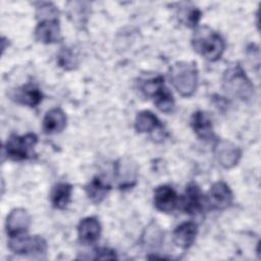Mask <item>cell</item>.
<instances>
[{
	"instance_id": "obj_24",
	"label": "cell",
	"mask_w": 261,
	"mask_h": 261,
	"mask_svg": "<svg viewBox=\"0 0 261 261\" xmlns=\"http://www.w3.org/2000/svg\"><path fill=\"white\" fill-rule=\"evenodd\" d=\"M58 64L65 70H72L79 65V58L75 53L68 47H62L57 55Z\"/></svg>"
},
{
	"instance_id": "obj_1",
	"label": "cell",
	"mask_w": 261,
	"mask_h": 261,
	"mask_svg": "<svg viewBox=\"0 0 261 261\" xmlns=\"http://www.w3.org/2000/svg\"><path fill=\"white\" fill-rule=\"evenodd\" d=\"M194 50L208 61L218 60L224 51L225 44L221 36L207 25L198 27L192 37Z\"/></svg>"
},
{
	"instance_id": "obj_11",
	"label": "cell",
	"mask_w": 261,
	"mask_h": 261,
	"mask_svg": "<svg viewBox=\"0 0 261 261\" xmlns=\"http://www.w3.org/2000/svg\"><path fill=\"white\" fill-rule=\"evenodd\" d=\"M153 201L156 209L165 213L172 212L178 203L175 191L167 185H161L155 189Z\"/></svg>"
},
{
	"instance_id": "obj_20",
	"label": "cell",
	"mask_w": 261,
	"mask_h": 261,
	"mask_svg": "<svg viewBox=\"0 0 261 261\" xmlns=\"http://www.w3.org/2000/svg\"><path fill=\"white\" fill-rule=\"evenodd\" d=\"M72 186L67 182L56 184L51 191L50 200L54 208L64 209L70 201Z\"/></svg>"
},
{
	"instance_id": "obj_3",
	"label": "cell",
	"mask_w": 261,
	"mask_h": 261,
	"mask_svg": "<svg viewBox=\"0 0 261 261\" xmlns=\"http://www.w3.org/2000/svg\"><path fill=\"white\" fill-rule=\"evenodd\" d=\"M169 80L182 97H191L198 85V69L194 62L177 61L169 68Z\"/></svg>"
},
{
	"instance_id": "obj_6",
	"label": "cell",
	"mask_w": 261,
	"mask_h": 261,
	"mask_svg": "<svg viewBox=\"0 0 261 261\" xmlns=\"http://www.w3.org/2000/svg\"><path fill=\"white\" fill-rule=\"evenodd\" d=\"M139 166L130 157H121L114 164V177L120 190L133 188L138 180Z\"/></svg>"
},
{
	"instance_id": "obj_21",
	"label": "cell",
	"mask_w": 261,
	"mask_h": 261,
	"mask_svg": "<svg viewBox=\"0 0 261 261\" xmlns=\"http://www.w3.org/2000/svg\"><path fill=\"white\" fill-rule=\"evenodd\" d=\"M163 231L158 224L151 222L144 230L142 234V244L145 248L150 250H156L161 247L163 242Z\"/></svg>"
},
{
	"instance_id": "obj_2",
	"label": "cell",
	"mask_w": 261,
	"mask_h": 261,
	"mask_svg": "<svg viewBox=\"0 0 261 261\" xmlns=\"http://www.w3.org/2000/svg\"><path fill=\"white\" fill-rule=\"evenodd\" d=\"M222 87L229 96L242 101H248L254 96V86L239 63L224 70Z\"/></svg>"
},
{
	"instance_id": "obj_15",
	"label": "cell",
	"mask_w": 261,
	"mask_h": 261,
	"mask_svg": "<svg viewBox=\"0 0 261 261\" xmlns=\"http://www.w3.org/2000/svg\"><path fill=\"white\" fill-rule=\"evenodd\" d=\"M191 125L198 138L209 141L214 137L213 124L210 116L204 111H197L191 117Z\"/></svg>"
},
{
	"instance_id": "obj_12",
	"label": "cell",
	"mask_w": 261,
	"mask_h": 261,
	"mask_svg": "<svg viewBox=\"0 0 261 261\" xmlns=\"http://www.w3.org/2000/svg\"><path fill=\"white\" fill-rule=\"evenodd\" d=\"M199 186L191 182L180 199V207L188 214H197L203 208V197Z\"/></svg>"
},
{
	"instance_id": "obj_26",
	"label": "cell",
	"mask_w": 261,
	"mask_h": 261,
	"mask_svg": "<svg viewBox=\"0 0 261 261\" xmlns=\"http://www.w3.org/2000/svg\"><path fill=\"white\" fill-rule=\"evenodd\" d=\"M116 254L109 248H101L96 251L95 259H116Z\"/></svg>"
},
{
	"instance_id": "obj_8",
	"label": "cell",
	"mask_w": 261,
	"mask_h": 261,
	"mask_svg": "<svg viewBox=\"0 0 261 261\" xmlns=\"http://www.w3.org/2000/svg\"><path fill=\"white\" fill-rule=\"evenodd\" d=\"M31 225V216L23 208L12 209L6 218V232L10 238L24 234Z\"/></svg>"
},
{
	"instance_id": "obj_16",
	"label": "cell",
	"mask_w": 261,
	"mask_h": 261,
	"mask_svg": "<svg viewBox=\"0 0 261 261\" xmlns=\"http://www.w3.org/2000/svg\"><path fill=\"white\" fill-rule=\"evenodd\" d=\"M77 234L82 243H95L101 234V224L96 217H86L77 225Z\"/></svg>"
},
{
	"instance_id": "obj_14",
	"label": "cell",
	"mask_w": 261,
	"mask_h": 261,
	"mask_svg": "<svg viewBox=\"0 0 261 261\" xmlns=\"http://www.w3.org/2000/svg\"><path fill=\"white\" fill-rule=\"evenodd\" d=\"M197 233L198 225L193 221H187L175 227L172 232V239L177 247L189 249L194 244Z\"/></svg>"
},
{
	"instance_id": "obj_23",
	"label": "cell",
	"mask_w": 261,
	"mask_h": 261,
	"mask_svg": "<svg viewBox=\"0 0 261 261\" xmlns=\"http://www.w3.org/2000/svg\"><path fill=\"white\" fill-rule=\"evenodd\" d=\"M201 11L197 7L190 6L189 4H186L185 6H179V9L177 11V15L180 21L189 28L197 27L201 18Z\"/></svg>"
},
{
	"instance_id": "obj_17",
	"label": "cell",
	"mask_w": 261,
	"mask_h": 261,
	"mask_svg": "<svg viewBox=\"0 0 261 261\" xmlns=\"http://www.w3.org/2000/svg\"><path fill=\"white\" fill-rule=\"evenodd\" d=\"M66 126V115L64 111L55 107L50 109L43 119V130L46 134H57L62 132Z\"/></svg>"
},
{
	"instance_id": "obj_5",
	"label": "cell",
	"mask_w": 261,
	"mask_h": 261,
	"mask_svg": "<svg viewBox=\"0 0 261 261\" xmlns=\"http://www.w3.org/2000/svg\"><path fill=\"white\" fill-rule=\"evenodd\" d=\"M8 248L17 255L41 256L47 252V243L40 236L21 234L10 238Z\"/></svg>"
},
{
	"instance_id": "obj_7",
	"label": "cell",
	"mask_w": 261,
	"mask_h": 261,
	"mask_svg": "<svg viewBox=\"0 0 261 261\" xmlns=\"http://www.w3.org/2000/svg\"><path fill=\"white\" fill-rule=\"evenodd\" d=\"M214 154L217 162L223 168L234 167L242 156V151L232 142L227 140H220L214 147Z\"/></svg>"
},
{
	"instance_id": "obj_22",
	"label": "cell",
	"mask_w": 261,
	"mask_h": 261,
	"mask_svg": "<svg viewBox=\"0 0 261 261\" xmlns=\"http://www.w3.org/2000/svg\"><path fill=\"white\" fill-rule=\"evenodd\" d=\"M154 100L157 108L165 113L171 112L174 107V99L170 91L165 87V85L161 86L151 97Z\"/></svg>"
},
{
	"instance_id": "obj_19",
	"label": "cell",
	"mask_w": 261,
	"mask_h": 261,
	"mask_svg": "<svg viewBox=\"0 0 261 261\" xmlns=\"http://www.w3.org/2000/svg\"><path fill=\"white\" fill-rule=\"evenodd\" d=\"M110 191V185L100 176H95L86 186V194L88 198L95 204L101 203Z\"/></svg>"
},
{
	"instance_id": "obj_25",
	"label": "cell",
	"mask_w": 261,
	"mask_h": 261,
	"mask_svg": "<svg viewBox=\"0 0 261 261\" xmlns=\"http://www.w3.org/2000/svg\"><path fill=\"white\" fill-rule=\"evenodd\" d=\"M36 15L39 21L45 20V19H54V18H58L59 10L53 3L43 2V3H40V6L37 7Z\"/></svg>"
},
{
	"instance_id": "obj_9",
	"label": "cell",
	"mask_w": 261,
	"mask_h": 261,
	"mask_svg": "<svg viewBox=\"0 0 261 261\" xmlns=\"http://www.w3.org/2000/svg\"><path fill=\"white\" fill-rule=\"evenodd\" d=\"M232 199V192L224 181L214 182L208 192V202L217 210H224L229 207Z\"/></svg>"
},
{
	"instance_id": "obj_4",
	"label": "cell",
	"mask_w": 261,
	"mask_h": 261,
	"mask_svg": "<svg viewBox=\"0 0 261 261\" xmlns=\"http://www.w3.org/2000/svg\"><path fill=\"white\" fill-rule=\"evenodd\" d=\"M38 143V137L29 133L23 136L11 135L5 144V152L8 158L21 161L31 159L34 156V148Z\"/></svg>"
},
{
	"instance_id": "obj_10",
	"label": "cell",
	"mask_w": 261,
	"mask_h": 261,
	"mask_svg": "<svg viewBox=\"0 0 261 261\" xmlns=\"http://www.w3.org/2000/svg\"><path fill=\"white\" fill-rule=\"evenodd\" d=\"M35 38L43 44H53L61 39V31L58 18L39 21L35 29Z\"/></svg>"
},
{
	"instance_id": "obj_13",
	"label": "cell",
	"mask_w": 261,
	"mask_h": 261,
	"mask_svg": "<svg viewBox=\"0 0 261 261\" xmlns=\"http://www.w3.org/2000/svg\"><path fill=\"white\" fill-rule=\"evenodd\" d=\"M10 97L15 102L27 105L30 107H36L43 99V94L40 89L34 84L23 85L10 93Z\"/></svg>"
},
{
	"instance_id": "obj_18",
	"label": "cell",
	"mask_w": 261,
	"mask_h": 261,
	"mask_svg": "<svg viewBox=\"0 0 261 261\" xmlns=\"http://www.w3.org/2000/svg\"><path fill=\"white\" fill-rule=\"evenodd\" d=\"M135 128L138 133H152L162 130V124L160 123L157 116L149 111H140L135 119Z\"/></svg>"
}]
</instances>
